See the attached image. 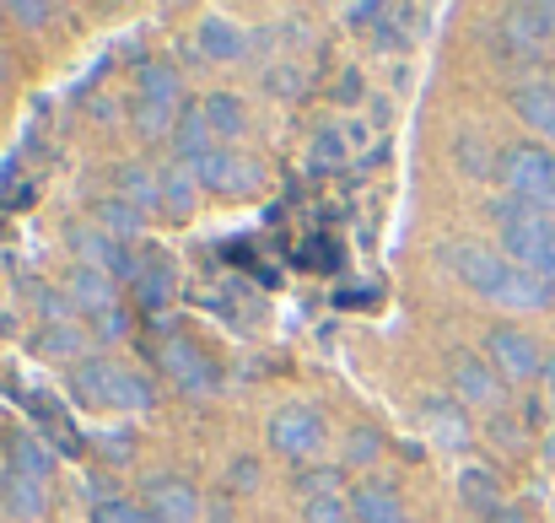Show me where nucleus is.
Returning <instances> with one entry per match:
<instances>
[{
  "label": "nucleus",
  "mask_w": 555,
  "mask_h": 523,
  "mask_svg": "<svg viewBox=\"0 0 555 523\" xmlns=\"http://www.w3.org/2000/svg\"><path fill=\"white\" fill-rule=\"evenodd\" d=\"M54 16V5H38V0H16L11 5V22H22V27H38V22H49Z\"/></svg>",
  "instance_id": "obj_30"
},
{
  "label": "nucleus",
  "mask_w": 555,
  "mask_h": 523,
  "mask_svg": "<svg viewBox=\"0 0 555 523\" xmlns=\"http://www.w3.org/2000/svg\"><path fill=\"white\" fill-rule=\"evenodd\" d=\"M173 146H179V163H199L205 152H216V136H210V125H205V109L194 103L184 109V119H179V130H173Z\"/></svg>",
  "instance_id": "obj_21"
},
{
  "label": "nucleus",
  "mask_w": 555,
  "mask_h": 523,
  "mask_svg": "<svg viewBox=\"0 0 555 523\" xmlns=\"http://www.w3.org/2000/svg\"><path fill=\"white\" fill-rule=\"evenodd\" d=\"M232 481H237V486H254V464H248V459H243V464H237V470H232Z\"/></svg>",
  "instance_id": "obj_34"
},
{
  "label": "nucleus",
  "mask_w": 555,
  "mask_h": 523,
  "mask_svg": "<svg viewBox=\"0 0 555 523\" xmlns=\"http://www.w3.org/2000/svg\"><path fill=\"white\" fill-rule=\"evenodd\" d=\"M70 248H76V265H98V270H130V254L119 248V238L114 232H103V227H92V221H76L70 227Z\"/></svg>",
  "instance_id": "obj_13"
},
{
  "label": "nucleus",
  "mask_w": 555,
  "mask_h": 523,
  "mask_svg": "<svg viewBox=\"0 0 555 523\" xmlns=\"http://www.w3.org/2000/svg\"><path fill=\"white\" fill-rule=\"evenodd\" d=\"M125 324H130V319L114 308V314H103V330H98V335H103V341H125Z\"/></svg>",
  "instance_id": "obj_31"
},
{
  "label": "nucleus",
  "mask_w": 555,
  "mask_h": 523,
  "mask_svg": "<svg viewBox=\"0 0 555 523\" xmlns=\"http://www.w3.org/2000/svg\"><path fill=\"white\" fill-rule=\"evenodd\" d=\"M270 81H275V92H297V87H302L297 65H281V76H270Z\"/></svg>",
  "instance_id": "obj_32"
},
{
  "label": "nucleus",
  "mask_w": 555,
  "mask_h": 523,
  "mask_svg": "<svg viewBox=\"0 0 555 523\" xmlns=\"http://www.w3.org/2000/svg\"><path fill=\"white\" fill-rule=\"evenodd\" d=\"M351 513H357V523H404V502H399L393 486L367 481V486L351 492Z\"/></svg>",
  "instance_id": "obj_20"
},
{
  "label": "nucleus",
  "mask_w": 555,
  "mask_h": 523,
  "mask_svg": "<svg viewBox=\"0 0 555 523\" xmlns=\"http://www.w3.org/2000/svg\"><path fill=\"white\" fill-rule=\"evenodd\" d=\"M163 367L173 372V383H179L184 394H216V388H221V367L194 346V341H184V335L163 346Z\"/></svg>",
  "instance_id": "obj_9"
},
{
  "label": "nucleus",
  "mask_w": 555,
  "mask_h": 523,
  "mask_svg": "<svg viewBox=\"0 0 555 523\" xmlns=\"http://www.w3.org/2000/svg\"><path fill=\"white\" fill-rule=\"evenodd\" d=\"M421 426H426L431 443H442V448H464V443H469V421H464V410H459L453 399L426 394V399H421Z\"/></svg>",
  "instance_id": "obj_17"
},
{
  "label": "nucleus",
  "mask_w": 555,
  "mask_h": 523,
  "mask_svg": "<svg viewBox=\"0 0 555 523\" xmlns=\"http://www.w3.org/2000/svg\"><path fill=\"white\" fill-rule=\"evenodd\" d=\"M513 114H518L534 136L555 141V81H545V76L518 81V87H513Z\"/></svg>",
  "instance_id": "obj_14"
},
{
  "label": "nucleus",
  "mask_w": 555,
  "mask_h": 523,
  "mask_svg": "<svg viewBox=\"0 0 555 523\" xmlns=\"http://www.w3.org/2000/svg\"><path fill=\"white\" fill-rule=\"evenodd\" d=\"M297 492H302V497H346L335 464H324V470H302V475H297Z\"/></svg>",
  "instance_id": "obj_28"
},
{
  "label": "nucleus",
  "mask_w": 555,
  "mask_h": 523,
  "mask_svg": "<svg viewBox=\"0 0 555 523\" xmlns=\"http://www.w3.org/2000/svg\"><path fill=\"white\" fill-rule=\"evenodd\" d=\"M114 189H119V200H130L141 216H146L152 205H163V174H152L146 163H119V168H114Z\"/></svg>",
  "instance_id": "obj_19"
},
{
  "label": "nucleus",
  "mask_w": 555,
  "mask_h": 523,
  "mask_svg": "<svg viewBox=\"0 0 555 523\" xmlns=\"http://www.w3.org/2000/svg\"><path fill=\"white\" fill-rule=\"evenodd\" d=\"M0 513L11 523H38L49 513V486L5 464V470H0Z\"/></svg>",
  "instance_id": "obj_12"
},
{
  "label": "nucleus",
  "mask_w": 555,
  "mask_h": 523,
  "mask_svg": "<svg viewBox=\"0 0 555 523\" xmlns=\"http://www.w3.org/2000/svg\"><path fill=\"white\" fill-rule=\"evenodd\" d=\"M545 464H555V432L545 437Z\"/></svg>",
  "instance_id": "obj_35"
},
{
  "label": "nucleus",
  "mask_w": 555,
  "mask_h": 523,
  "mask_svg": "<svg viewBox=\"0 0 555 523\" xmlns=\"http://www.w3.org/2000/svg\"><path fill=\"white\" fill-rule=\"evenodd\" d=\"M38 350H43V356H81V350H87V330L70 324V319H60V324H49V330L38 335Z\"/></svg>",
  "instance_id": "obj_24"
},
{
  "label": "nucleus",
  "mask_w": 555,
  "mask_h": 523,
  "mask_svg": "<svg viewBox=\"0 0 555 523\" xmlns=\"http://www.w3.org/2000/svg\"><path fill=\"white\" fill-rule=\"evenodd\" d=\"M65 297L81 308V314H114V276L108 270H98V265H76L70 270V281H65Z\"/></svg>",
  "instance_id": "obj_16"
},
{
  "label": "nucleus",
  "mask_w": 555,
  "mask_h": 523,
  "mask_svg": "<svg viewBox=\"0 0 555 523\" xmlns=\"http://www.w3.org/2000/svg\"><path fill=\"white\" fill-rule=\"evenodd\" d=\"M179 98H184V81H179V71L173 65H163V60H146L141 71H135V130L141 136H173L179 130Z\"/></svg>",
  "instance_id": "obj_4"
},
{
  "label": "nucleus",
  "mask_w": 555,
  "mask_h": 523,
  "mask_svg": "<svg viewBox=\"0 0 555 523\" xmlns=\"http://www.w3.org/2000/svg\"><path fill=\"white\" fill-rule=\"evenodd\" d=\"M486 361H491L507 383H529V378L545 372V356H540V346H534L524 330H491V335H486Z\"/></svg>",
  "instance_id": "obj_8"
},
{
  "label": "nucleus",
  "mask_w": 555,
  "mask_h": 523,
  "mask_svg": "<svg viewBox=\"0 0 555 523\" xmlns=\"http://www.w3.org/2000/svg\"><path fill=\"white\" fill-rule=\"evenodd\" d=\"M146 508L157 513V523H199V492L184 475H152L146 481Z\"/></svg>",
  "instance_id": "obj_11"
},
{
  "label": "nucleus",
  "mask_w": 555,
  "mask_h": 523,
  "mask_svg": "<svg viewBox=\"0 0 555 523\" xmlns=\"http://www.w3.org/2000/svg\"><path fill=\"white\" fill-rule=\"evenodd\" d=\"M502 178H507V194L540 205L545 216H555V152L551 146H507L502 152Z\"/></svg>",
  "instance_id": "obj_5"
},
{
  "label": "nucleus",
  "mask_w": 555,
  "mask_h": 523,
  "mask_svg": "<svg viewBox=\"0 0 555 523\" xmlns=\"http://www.w3.org/2000/svg\"><path fill=\"white\" fill-rule=\"evenodd\" d=\"M448 378H453V394L464 399V405H475V410H496L502 399H507V378L486 361V356H475V350H453V361H448Z\"/></svg>",
  "instance_id": "obj_7"
},
{
  "label": "nucleus",
  "mask_w": 555,
  "mask_h": 523,
  "mask_svg": "<svg viewBox=\"0 0 555 523\" xmlns=\"http://www.w3.org/2000/svg\"><path fill=\"white\" fill-rule=\"evenodd\" d=\"M194 194H199L194 168H184V163L163 168V211H168L173 221H189V216H194Z\"/></svg>",
  "instance_id": "obj_22"
},
{
  "label": "nucleus",
  "mask_w": 555,
  "mask_h": 523,
  "mask_svg": "<svg viewBox=\"0 0 555 523\" xmlns=\"http://www.w3.org/2000/svg\"><path fill=\"white\" fill-rule=\"evenodd\" d=\"M377 448H383V437H377L372 426H357V432H351V443H346L351 464H372V459H377Z\"/></svg>",
  "instance_id": "obj_29"
},
{
  "label": "nucleus",
  "mask_w": 555,
  "mask_h": 523,
  "mask_svg": "<svg viewBox=\"0 0 555 523\" xmlns=\"http://www.w3.org/2000/svg\"><path fill=\"white\" fill-rule=\"evenodd\" d=\"M194 178H199V189H210V194H248V189H259V168H254L248 157L227 152V146L205 152V157L194 163Z\"/></svg>",
  "instance_id": "obj_10"
},
{
  "label": "nucleus",
  "mask_w": 555,
  "mask_h": 523,
  "mask_svg": "<svg viewBox=\"0 0 555 523\" xmlns=\"http://www.w3.org/2000/svg\"><path fill=\"white\" fill-rule=\"evenodd\" d=\"M264 437H270V448H275L281 459L308 464V459H319V448H324V416H319L313 405H281V410L264 421Z\"/></svg>",
  "instance_id": "obj_6"
},
{
  "label": "nucleus",
  "mask_w": 555,
  "mask_h": 523,
  "mask_svg": "<svg viewBox=\"0 0 555 523\" xmlns=\"http://www.w3.org/2000/svg\"><path fill=\"white\" fill-rule=\"evenodd\" d=\"M491 523H529L524 513H502V519H491Z\"/></svg>",
  "instance_id": "obj_36"
},
{
  "label": "nucleus",
  "mask_w": 555,
  "mask_h": 523,
  "mask_svg": "<svg viewBox=\"0 0 555 523\" xmlns=\"http://www.w3.org/2000/svg\"><path fill=\"white\" fill-rule=\"evenodd\" d=\"M98 227H103V232H114V238H130V232H141V211H135L130 200H119V194H114V200H103V205H98Z\"/></svg>",
  "instance_id": "obj_26"
},
{
  "label": "nucleus",
  "mask_w": 555,
  "mask_h": 523,
  "mask_svg": "<svg viewBox=\"0 0 555 523\" xmlns=\"http://www.w3.org/2000/svg\"><path fill=\"white\" fill-rule=\"evenodd\" d=\"M70 388H76V399L92 405V410H125V416L157 410V388H152L135 367H119V361H103V356H87V361L70 372Z\"/></svg>",
  "instance_id": "obj_3"
},
{
  "label": "nucleus",
  "mask_w": 555,
  "mask_h": 523,
  "mask_svg": "<svg viewBox=\"0 0 555 523\" xmlns=\"http://www.w3.org/2000/svg\"><path fill=\"white\" fill-rule=\"evenodd\" d=\"M103 448L114 454V464H130V437L119 432V437H103Z\"/></svg>",
  "instance_id": "obj_33"
},
{
  "label": "nucleus",
  "mask_w": 555,
  "mask_h": 523,
  "mask_svg": "<svg viewBox=\"0 0 555 523\" xmlns=\"http://www.w3.org/2000/svg\"><path fill=\"white\" fill-rule=\"evenodd\" d=\"M545 378H551V388H555V361H551V367H545Z\"/></svg>",
  "instance_id": "obj_37"
},
{
  "label": "nucleus",
  "mask_w": 555,
  "mask_h": 523,
  "mask_svg": "<svg viewBox=\"0 0 555 523\" xmlns=\"http://www.w3.org/2000/svg\"><path fill=\"white\" fill-rule=\"evenodd\" d=\"M459 497H464L469 508H496V497H502V486H496V475H491V470H480V464H469V470L459 475Z\"/></svg>",
  "instance_id": "obj_25"
},
{
  "label": "nucleus",
  "mask_w": 555,
  "mask_h": 523,
  "mask_svg": "<svg viewBox=\"0 0 555 523\" xmlns=\"http://www.w3.org/2000/svg\"><path fill=\"white\" fill-rule=\"evenodd\" d=\"M210 523H232V519H227V513H216V519H210Z\"/></svg>",
  "instance_id": "obj_38"
},
{
  "label": "nucleus",
  "mask_w": 555,
  "mask_h": 523,
  "mask_svg": "<svg viewBox=\"0 0 555 523\" xmlns=\"http://www.w3.org/2000/svg\"><path fill=\"white\" fill-rule=\"evenodd\" d=\"M491 216H496V232H502V254L555 292V216H545L540 205H529L518 194L491 200Z\"/></svg>",
  "instance_id": "obj_2"
},
{
  "label": "nucleus",
  "mask_w": 555,
  "mask_h": 523,
  "mask_svg": "<svg viewBox=\"0 0 555 523\" xmlns=\"http://www.w3.org/2000/svg\"><path fill=\"white\" fill-rule=\"evenodd\" d=\"M448 270H453L475 297H486V303H496V308H507V314H540V308H551V297H555L540 276H529V270L513 265L502 248L475 243V238H453V243H448Z\"/></svg>",
  "instance_id": "obj_1"
},
{
  "label": "nucleus",
  "mask_w": 555,
  "mask_h": 523,
  "mask_svg": "<svg viewBox=\"0 0 555 523\" xmlns=\"http://www.w3.org/2000/svg\"><path fill=\"white\" fill-rule=\"evenodd\" d=\"M5 459H11V470H22V475H33V481H49V470H54V454H49L33 432H11Z\"/></svg>",
  "instance_id": "obj_23"
},
{
  "label": "nucleus",
  "mask_w": 555,
  "mask_h": 523,
  "mask_svg": "<svg viewBox=\"0 0 555 523\" xmlns=\"http://www.w3.org/2000/svg\"><path fill=\"white\" fill-rule=\"evenodd\" d=\"M351 519V492L346 497H302V523H346Z\"/></svg>",
  "instance_id": "obj_27"
},
{
  "label": "nucleus",
  "mask_w": 555,
  "mask_h": 523,
  "mask_svg": "<svg viewBox=\"0 0 555 523\" xmlns=\"http://www.w3.org/2000/svg\"><path fill=\"white\" fill-rule=\"evenodd\" d=\"M199 109H205V125H210L216 146H227L248 130V109H243L237 92H210V98H199Z\"/></svg>",
  "instance_id": "obj_18"
},
{
  "label": "nucleus",
  "mask_w": 555,
  "mask_h": 523,
  "mask_svg": "<svg viewBox=\"0 0 555 523\" xmlns=\"http://www.w3.org/2000/svg\"><path fill=\"white\" fill-rule=\"evenodd\" d=\"M194 38H199V54H205V60H216V65H227V60H243V54H248V27H243V22H232V16H205V22L194 27Z\"/></svg>",
  "instance_id": "obj_15"
}]
</instances>
